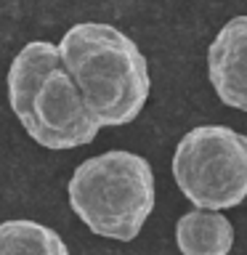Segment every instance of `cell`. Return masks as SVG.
Here are the masks:
<instances>
[{"mask_svg": "<svg viewBox=\"0 0 247 255\" xmlns=\"http://www.w3.org/2000/svg\"><path fill=\"white\" fill-rule=\"evenodd\" d=\"M0 255H69V247L51 226L16 218L0 223Z\"/></svg>", "mask_w": 247, "mask_h": 255, "instance_id": "obj_8", "label": "cell"}, {"mask_svg": "<svg viewBox=\"0 0 247 255\" xmlns=\"http://www.w3.org/2000/svg\"><path fill=\"white\" fill-rule=\"evenodd\" d=\"M21 128L35 143L51 151L77 149L93 143L101 128L88 115L72 77L59 64L35 88Z\"/></svg>", "mask_w": 247, "mask_h": 255, "instance_id": "obj_4", "label": "cell"}, {"mask_svg": "<svg viewBox=\"0 0 247 255\" xmlns=\"http://www.w3.org/2000/svg\"><path fill=\"white\" fill-rule=\"evenodd\" d=\"M56 48L99 128H120L141 115L151 91L149 64L123 29L104 21H80L64 32Z\"/></svg>", "mask_w": 247, "mask_h": 255, "instance_id": "obj_1", "label": "cell"}, {"mask_svg": "<svg viewBox=\"0 0 247 255\" xmlns=\"http://www.w3.org/2000/svg\"><path fill=\"white\" fill-rule=\"evenodd\" d=\"M170 167L194 210L223 213L247 199V135L234 128H191L175 146Z\"/></svg>", "mask_w": 247, "mask_h": 255, "instance_id": "obj_3", "label": "cell"}, {"mask_svg": "<svg viewBox=\"0 0 247 255\" xmlns=\"http://www.w3.org/2000/svg\"><path fill=\"white\" fill-rule=\"evenodd\" d=\"M72 213L96 237L130 242L154 210L157 186L149 159L125 149L83 159L67 183Z\"/></svg>", "mask_w": 247, "mask_h": 255, "instance_id": "obj_2", "label": "cell"}, {"mask_svg": "<svg viewBox=\"0 0 247 255\" xmlns=\"http://www.w3.org/2000/svg\"><path fill=\"white\" fill-rule=\"evenodd\" d=\"M59 64H61L59 48H56V43H48V40H35V43L24 45L16 53V59L11 61V69H8L5 85H8V104H11L13 115L19 117V123L27 115L35 88Z\"/></svg>", "mask_w": 247, "mask_h": 255, "instance_id": "obj_6", "label": "cell"}, {"mask_svg": "<svg viewBox=\"0 0 247 255\" xmlns=\"http://www.w3.org/2000/svg\"><path fill=\"white\" fill-rule=\"evenodd\" d=\"M175 245L181 255H229L234 226L223 213L189 210L175 223Z\"/></svg>", "mask_w": 247, "mask_h": 255, "instance_id": "obj_7", "label": "cell"}, {"mask_svg": "<svg viewBox=\"0 0 247 255\" xmlns=\"http://www.w3.org/2000/svg\"><path fill=\"white\" fill-rule=\"evenodd\" d=\"M207 77L215 96L247 112V13L231 16L207 48Z\"/></svg>", "mask_w": 247, "mask_h": 255, "instance_id": "obj_5", "label": "cell"}]
</instances>
